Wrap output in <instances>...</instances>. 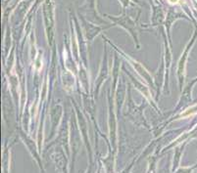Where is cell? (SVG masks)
<instances>
[{
    "label": "cell",
    "mask_w": 197,
    "mask_h": 173,
    "mask_svg": "<svg viewBox=\"0 0 197 173\" xmlns=\"http://www.w3.org/2000/svg\"><path fill=\"white\" fill-rule=\"evenodd\" d=\"M168 1L172 3V4H177V3H179L180 0H168Z\"/></svg>",
    "instance_id": "obj_1"
}]
</instances>
